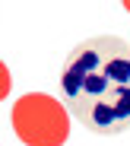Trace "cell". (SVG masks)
<instances>
[{
  "instance_id": "3957f363",
  "label": "cell",
  "mask_w": 130,
  "mask_h": 146,
  "mask_svg": "<svg viewBox=\"0 0 130 146\" xmlns=\"http://www.w3.org/2000/svg\"><path fill=\"white\" fill-rule=\"evenodd\" d=\"M10 89H13V76H10V67L0 60V102L10 95Z\"/></svg>"
},
{
  "instance_id": "277c9868",
  "label": "cell",
  "mask_w": 130,
  "mask_h": 146,
  "mask_svg": "<svg viewBox=\"0 0 130 146\" xmlns=\"http://www.w3.org/2000/svg\"><path fill=\"white\" fill-rule=\"evenodd\" d=\"M124 10H127V13H130V0H124Z\"/></svg>"
},
{
  "instance_id": "6da1fadb",
  "label": "cell",
  "mask_w": 130,
  "mask_h": 146,
  "mask_svg": "<svg viewBox=\"0 0 130 146\" xmlns=\"http://www.w3.org/2000/svg\"><path fill=\"white\" fill-rule=\"evenodd\" d=\"M67 114L98 137L130 130V41L95 35L73 48L60 64Z\"/></svg>"
},
{
  "instance_id": "7a4b0ae2",
  "label": "cell",
  "mask_w": 130,
  "mask_h": 146,
  "mask_svg": "<svg viewBox=\"0 0 130 146\" xmlns=\"http://www.w3.org/2000/svg\"><path fill=\"white\" fill-rule=\"evenodd\" d=\"M10 117L25 146H64L70 137V114L48 92H25L19 102H13Z\"/></svg>"
}]
</instances>
